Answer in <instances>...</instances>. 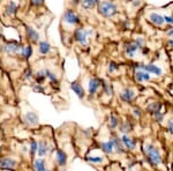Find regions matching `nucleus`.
I'll list each match as a JSON object with an SVG mask.
<instances>
[{
    "label": "nucleus",
    "instance_id": "nucleus-39",
    "mask_svg": "<svg viewBox=\"0 0 173 171\" xmlns=\"http://www.w3.org/2000/svg\"><path fill=\"white\" fill-rule=\"evenodd\" d=\"M32 4H34V5H37V6H38V5H42V4H43V1H38V3H37V1H34Z\"/></svg>",
    "mask_w": 173,
    "mask_h": 171
},
{
    "label": "nucleus",
    "instance_id": "nucleus-32",
    "mask_svg": "<svg viewBox=\"0 0 173 171\" xmlns=\"http://www.w3.org/2000/svg\"><path fill=\"white\" fill-rule=\"evenodd\" d=\"M38 150V146H37V142L36 141H31V153L34 154L35 152H37Z\"/></svg>",
    "mask_w": 173,
    "mask_h": 171
},
{
    "label": "nucleus",
    "instance_id": "nucleus-20",
    "mask_svg": "<svg viewBox=\"0 0 173 171\" xmlns=\"http://www.w3.org/2000/svg\"><path fill=\"white\" fill-rule=\"evenodd\" d=\"M35 170L36 171H47L45 167V161L44 160H36L35 161Z\"/></svg>",
    "mask_w": 173,
    "mask_h": 171
},
{
    "label": "nucleus",
    "instance_id": "nucleus-27",
    "mask_svg": "<svg viewBox=\"0 0 173 171\" xmlns=\"http://www.w3.org/2000/svg\"><path fill=\"white\" fill-rule=\"evenodd\" d=\"M16 9H17V6H16L15 3H9L7 6V14H9V15L14 14L16 12Z\"/></svg>",
    "mask_w": 173,
    "mask_h": 171
},
{
    "label": "nucleus",
    "instance_id": "nucleus-19",
    "mask_svg": "<svg viewBox=\"0 0 173 171\" xmlns=\"http://www.w3.org/2000/svg\"><path fill=\"white\" fill-rule=\"evenodd\" d=\"M102 149L105 153H107V154H111V153H113V149H114V147H113L112 141L110 140V141H105V142H102Z\"/></svg>",
    "mask_w": 173,
    "mask_h": 171
},
{
    "label": "nucleus",
    "instance_id": "nucleus-9",
    "mask_svg": "<svg viewBox=\"0 0 173 171\" xmlns=\"http://www.w3.org/2000/svg\"><path fill=\"white\" fill-rule=\"evenodd\" d=\"M71 88H72V90L74 91L76 95L79 96L80 98H83V97H84V89H83V87L79 83V82H77V81H75V82H72Z\"/></svg>",
    "mask_w": 173,
    "mask_h": 171
},
{
    "label": "nucleus",
    "instance_id": "nucleus-13",
    "mask_svg": "<svg viewBox=\"0 0 173 171\" xmlns=\"http://www.w3.org/2000/svg\"><path fill=\"white\" fill-rule=\"evenodd\" d=\"M137 45H136L135 43H134V41L131 43H128L127 45H126V54L128 56V58H133L134 56H135L136 51H137Z\"/></svg>",
    "mask_w": 173,
    "mask_h": 171
},
{
    "label": "nucleus",
    "instance_id": "nucleus-1",
    "mask_svg": "<svg viewBox=\"0 0 173 171\" xmlns=\"http://www.w3.org/2000/svg\"><path fill=\"white\" fill-rule=\"evenodd\" d=\"M144 153H146V155H147L148 160L150 161V163L152 164V165H155V167L159 165V164L163 162L161 153H159V150L155 147L154 144L146 143V146H144Z\"/></svg>",
    "mask_w": 173,
    "mask_h": 171
},
{
    "label": "nucleus",
    "instance_id": "nucleus-23",
    "mask_svg": "<svg viewBox=\"0 0 173 171\" xmlns=\"http://www.w3.org/2000/svg\"><path fill=\"white\" fill-rule=\"evenodd\" d=\"M5 49H6V51L9 52V53H15V52H17V50H19V45L15 44V43H9V44L6 45Z\"/></svg>",
    "mask_w": 173,
    "mask_h": 171
},
{
    "label": "nucleus",
    "instance_id": "nucleus-36",
    "mask_svg": "<svg viewBox=\"0 0 173 171\" xmlns=\"http://www.w3.org/2000/svg\"><path fill=\"white\" fill-rule=\"evenodd\" d=\"M167 34H169V36H171V37L173 38V28H171V29L167 31Z\"/></svg>",
    "mask_w": 173,
    "mask_h": 171
},
{
    "label": "nucleus",
    "instance_id": "nucleus-17",
    "mask_svg": "<svg viewBox=\"0 0 173 171\" xmlns=\"http://www.w3.org/2000/svg\"><path fill=\"white\" fill-rule=\"evenodd\" d=\"M111 141H112V143H113V147L117 149V152L119 153V154H124L125 150H124V147H122V144H121L120 140H119L118 138L113 137Z\"/></svg>",
    "mask_w": 173,
    "mask_h": 171
},
{
    "label": "nucleus",
    "instance_id": "nucleus-28",
    "mask_svg": "<svg viewBox=\"0 0 173 171\" xmlns=\"http://www.w3.org/2000/svg\"><path fill=\"white\" fill-rule=\"evenodd\" d=\"M131 129H132V125L129 124L128 122H125L124 125L120 127V131L122 133H127V132H131Z\"/></svg>",
    "mask_w": 173,
    "mask_h": 171
},
{
    "label": "nucleus",
    "instance_id": "nucleus-16",
    "mask_svg": "<svg viewBox=\"0 0 173 171\" xmlns=\"http://www.w3.org/2000/svg\"><path fill=\"white\" fill-rule=\"evenodd\" d=\"M56 156H57V162H58V164L61 165V167H64L65 164H66V162H67V156H66L65 152H62V150H57Z\"/></svg>",
    "mask_w": 173,
    "mask_h": 171
},
{
    "label": "nucleus",
    "instance_id": "nucleus-22",
    "mask_svg": "<svg viewBox=\"0 0 173 171\" xmlns=\"http://www.w3.org/2000/svg\"><path fill=\"white\" fill-rule=\"evenodd\" d=\"M159 109H161V103H158V102L151 103L150 105L147 108V110L149 111V112H151V113H155V112L159 111Z\"/></svg>",
    "mask_w": 173,
    "mask_h": 171
},
{
    "label": "nucleus",
    "instance_id": "nucleus-24",
    "mask_svg": "<svg viewBox=\"0 0 173 171\" xmlns=\"http://www.w3.org/2000/svg\"><path fill=\"white\" fill-rule=\"evenodd\" d=\"M31 53H32V48L30 45H27L22 49V54L24 58H30Z\"/></svg>",
    "mask_w": 173,
    "mask_h": 171
},
{
    "label": "nucleus",
    "instance_id": "nucleus-4",
    "mask_svg": "<svg viewBox=\"0 0 173 171\" xmlns=\"http://www.w3.org/2000/svg\"><path fill=\"white\" fill-rule=\"evenodd\" d=\"M141 68L144 71V72L147 73H154V74H156V75H162L163 74V71L161 67H158V66H156V65H141Z\"/></svg>",
    "mask_w": 173,
    "mask_h": 171
},
{
    "label": "nucleus",
    "instance_id": "nucleus-10",
    "mask_svg": "<svg viewBox=\"0 0 173 171\" xmlns=\"http://www.w3.org/2000/svg\"><path fill=\"white\" fill-rule=\"evenodd\" d=\"M121 142L125 144V147L128 149H134L135 148V140H133L132 138L129 137V135H127V134H124L122 135V138H121Z\"/></svg>",
    "mask_w": 173,
    "mask_h": 171
},
{
    "label": "nucleus",
    "instance_id": "nucleus-35",
    "mask_svg": "<svg viewBox=\"0 0 173 171\" xmlns=\"http://www.w3.org/2000/svg\"><path fill=\"white\" fill-rule=\"evenodd\" d=\"M164 21L167 23H173V16H164Z\"/></svg>",
    "mask_w": 173,
    "mask_h": 171
},
{
    "label": "nucleus",
    "instance_id": "nucleus-26",
    "mask_svg": "<svg viewBox=\"0 0 173 171\" xmlns=\"http://www.w3.org/2000/svg\"><path fill=\"white\" fill-rule=\"evenodd\" d=\"M118 125H119V120H118V118L116 117L114 114H112V116L110 117V127H111V128H116Z\"/></svg>",
    "mask_w": 173,
    "mask_h": 171
},
{
    "label": "nucleus",
    "instance_id": "nucleus-8",
    "mask_svg": "<svg viewBox=\"0 0 173 171\" xmlns=\"http://www.w3.org/2000/svg\"><path fill=\"white\" fill-rule=\"evenodd\" d=\"M75 39L77 41V42H80L82 45H86V30H83V29H81V28H79V29H76L75 30Z\"/></svg>",
    "mask_w": 173,
    "mask_h": 171
},
{
    "label": "nucleus",
    "instance_id": "nucleus-11",
    "mask_svg": "<svg viewBox=\"0 0 173 171\" xmlns=\"http://www.w3.org/2000/svg\"><path fill=\"white\" fill-rule=\"evenodd\" d=\"M149 19H150V21L154 24H156V26H158V27H161V26H163L164 24V18H163L161 14H157V13H151L150 15H149Z\"/></svg>",
    "mask_w": 173,
    "mask_h": 171
},
{
    "label": "nucleus",
    "instance_id": "nucleus-33",
    "mask_svg": "<svg viewBox=\"0 0 173 171\" xmlns=\"http://www.w3.org/2000/svg\"><path fill=\"white\" fill-rule=\"evenodd\" d=\"M118 69V66H117V64H114V63H111L110 64V66H109V71L111 73H113L114 71H117Z\"/></svg>",
    "mask_w": 173,
    "mask_h": 171
},
{
    "label": "nucleus",
    "instance_id": "nucleus-6",
    "mask_svg": "<svg viewBox=\"0 0 173 171\" xmlns=\"http://www.w3.org/2000/svg\"><path fill=\"white\" fill-rule=\"evenodd\" d=\"M101 86H102V81L101 80H98L96 78L91 79L89 81V94L90 95H95L98 91V89L101 88Z\"/></svg>",
    "mask_w": 173,
    "mask_h": 171
},
{
    "label": "nucleus",
    "instance_id": "nucleus-31",
    "mask_svg": "<svg viewBox=\"0 0 173 171\" xmlns=\"http://www.w3.org/2000/svg\"><path fill=\"white\" fill-rule=\"evenodd\" d=\"M154 118L157 120V122H161L162 120V118H163V113L161 112V110L157 111V112H155L154 113Z\"/></svg>",
    "mask_w": 173,
    "mask_h": 171
},
{
    "label": "nucleus",
    "instance_id": "nucleus-34",
    "mask_svg": "<svg viewBox=\"0 0 173 171\" xmlns=\"http://www.w3.org/2000/svg\"><path fill=\"white\" fill-rule=\"evenodd\" d=\"M167 129H169V132L173 135V120H170L169 124H167Z\"/></svg>",
    "mask_w": 173,
    "mask_h": 171
},
{
    "label": "nucleus",
    "instance_id": "nucleus-30",
    "mask_svg": "<svg viewBox=\"0 0 173 171\" xmlns=\"http://www.w3.org/2000/svg\"><path fill=\"white\" fill-rule=\"evenodd\" d=\"M88 160L90 161V162H94V163H102L103 162V157H89Z\"/></svg>",
    "mask_w": 173,
    "mask_h": 171
},
{
    "label": "nucleus",
    "instance_id": "nucleus-7",
    "mask_svg": "<svg viewBox=\"0 0 173 171\" xmlns=\"http://www.w3.org/2000/svg\"><path fill=\"white\" fill-rule=\"evenodd\" d=\"M16 165V161L9 157H4L0 160V168L1 169H14Z\"/></svg>",
    "mask_w": 173,
    "mask_h": 171
},
{
    "label": "nucleus",
    "instance_id": "nucleus-29",
    "mask_svg": "<svg viewBox=\"0 0 173 171\" xmlns=\"http://www.w3.org/2000/svg\"><path fill=\"white\" fill-rule=\"evenodd\" d=\"M45 74V72H43V71H41V72L37 73V76H36V79H37V81H39V82H42V81L44 80L46 78V75H44Z\"/></svg>",
    "mask_w": 173,
    "mask_h": 171
},
{
    "label": "nucleus",
    "instance_id": "nucleus-40",
    "mask_svg": "<svg viewBox=\"0 0 173 171\" xmlns=\"http://www.w3.org/2000/svg\"><path fill=\"white\" fill-rule=\"evenodd\" d=\"M62 171H65V170H62Z\"/></svg>",
    "mask_w": 173,
    "mask_h": 171
},
{
    "label": "nucleus",
    "instance_id": "nucleus-3",
    "mask_svg": "<svg viewBox=\"0 0 173 171\" xmlns=\"http://www.w3.org/2000/svg\"><path fill=\"white\" fill-rule=\"evenodd\" d=\"M64 21L69 23V24H77L80 22V18L77 16L75 12L73 11H66L64 14Z\"/></svg>",
    "mask_w": 173,
    "mask_h": 171
},
{
    "label": "nucleus",
    "instance_id": "nucleus-21",
    "mask_svg": "<svg viewBox=\"0 0 173 171\" xmlns=\"http://www.w3.org/2000/svg\"><path fill=\"white\" fill-rule=\"evenodd\" d=\"M47 150H49V149H47V144H46V142H44V141L39 142V146H38V155L39 156L46 155Z\"/></svg>",
    "mask_w": 173,
    "mask_h": 171
},
{
    "label": "nucleus",
    "instance_id": "nucleus-15",
    "mask_svg": "<svg viewBox=\"0 0 173 171\" xmlns=\"http://www.w3.org/2000/svg\"><path fill=\"white\" fill-rule=\"evenodd\" d=\"M27 35H28V38L30 39L31 42L37 43L38 38H39V35H38V33L35 30L34 28H31V27L27 28Z\"/></svg>",
    "mask_w": 173,
    "mask_h": 171
},
{
    "label": "nucleus",
    "instance_id": "nucleus-12",
    "mask_svg": "<svg viewBox=\"0 0 173 171\" xmlns=\"http://www.w3.org/2000/svg\"><path fill=\"white\" fill-rule=\"evenodd\" d=\"M24 122L29 125H36L38 123V116L35 112H27L24 114Z\"/></svg>",
    "mask_w": 173,
    "mask_h": 171
},
{
    "label": "nucleus",
    "instance_id": "nucleus-18",
    "mask_svg": "<svg viewBox=\"0 0 173 171\" xmlns=\"http://www.w3.org/2000/svg\"><path fill=\"white\" fill-rule=\"evenodd\" d=\"M50 50H51V45H50L46 41H43V42L39 43V52H41L42 54L49 53Z\"/></svg>",
    "mask_w": 173,
    "mask_h": 171
},
{
    "label": "nucleus",
    "instance_id": "nucleus-14",
    "mask_svg": "<svg viewBox=\"0 0 173 171\" xmlns=\"http://www.w3.org/2000/svg\"><path fill=\"white\" fill-rule=\"evenodd\" d=\"M135 79L137 82H142V81H149L151 79V76L149 73L144 72V71H139L135 73Z\"/></svg>",
    "mask_w": 173,
    "mask_h": 171
},
{
    "label": "nucleus",
    "instance_id": "nucleus-5",
    "mask_svg": "<svg viewBox=\"0 0 173 171\" xmlns=\"http://www.w3.org/2000/svg\"><path fill=\"white\" fill-rule=\"evenodd\" d=\"M119 96H120V98L122 99V101H125V102H132L133 98L135 97V93H134V90H132V89L126 88V89H124L122 91H120Z\"/></svg>",
    "mask_w": 173,
    "mask_h": 171
},
{
    "label": "nucleus",
    "instance_id": "nucleus-37",
    "mask_svg": "<svg viewBox=\"0 0 173 171\" xmlns=\"http://www.w3.org/2000/svg\"><path fill=\"white\" fill-rule=\"evenodd\" d=\"M169 45L172 46V48H173V38H171V39L169 41Z\"/></svg>",
    "mask_w": 173,
    "mask_h": 171
},
{
    "label": "nucleus",
    "instance_id": "nucleus-25",
    "mask_svg": "<svg viewBox=\"0 0 173 171\" xmlns=\"http://www.w3.org/2000/svg\"><path fill=\"white\" fill-rule=\"evenodd\" d=\"M98 5V1H94V0H86V1H83L82 3V6L84 8H88V9H90L92 8L94 6Z\"/></svg>",
    "mask_w": 173,
    "mask_h": 171
},
{
    "label": "nucleus",
    "instance_id": "nucleus-2",
    "mask_svg": "<svg viewBox=\"0 0 173 171\" xmlns=\"http://www.w3.org/2000/svg\"><path fill=\"white\" fill-rule=\"evenodd\" d=\"M98 9L102 15L106 18H111V16L116 15L118 13L117 5L112 3V1H103V3H98Z\"/></svg>",
    "mask_w": 173,
    "mask_h": 171
},
{
    "label": "nucleus",
    "instance_id": "nucleus-38",
    "mask_svg": "<svg viewBox=\"0 0 173 171\" xmlns=\"http://www.w3.org/2000/svg\"><path fill=\"white\" fill-rule=\"evenodd\" d=\"M134 112H135L136 116H139V117H140V116H141V113H140L141 111H140V110H134Z\"/></svg>",
    "mask_w": 173,
    "mask_h": 171
}]
</instances>
